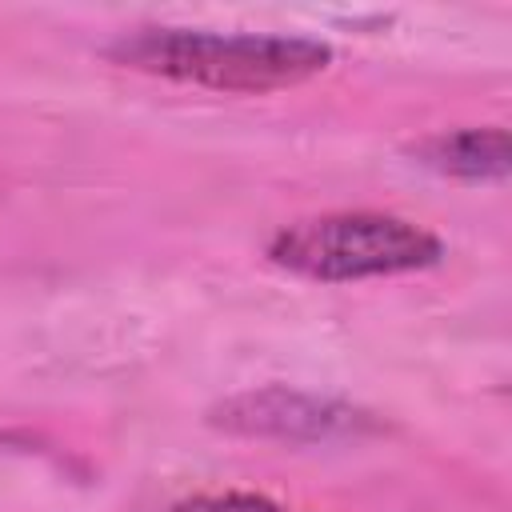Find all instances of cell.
<instances>
[{
    "label": "cell",
    "instance_id": "5",
    "mask_svg": "<svg viewBox=\"0 0 512 512\" xmlns=\"http://www.w3.org/2000/svg\"><path fill=\"white\" fill-rule=\"evenodd\" d=\"M172 512H292V508L256 492H204V496L180 500Z\"/></svg>",
    "mask_w": 512,
    "mask_h": 512
},
{
    "label": "cell",
    "instance_id": "2",
    "mask_svg": "<svg viewBox=\"0 0 512 512\" xmlns=\"http://www.w3.org/2000/svg\"><path fill=\"white\" fill-rule=\"evenodd\" d=\"M264 252L300 280L352 284L424 272L440 264L444 244L436 232L392 212H324L276 228Z\"/></svg>",
    "mask_w": 512,
    "mask_h": 512
},
{
    "label": "cell",
    "instance_id": "3",
    "mask_svg": "<svg viewBox=\"0 0 512 512\" xmlns=\"http://www.w3.org/2000/svg\"><path fill=\"white\" fill-rule=\"evenodd\" d=\"M212 424L224 432H236V436H264V440L300 444V440H328V436L352 432L364 424V416L348 404L272 384V388L240 392V396L216 404Z\"/></svg>",
    "mask_w": 512,
    "mask_h": 512
},
{
    "label": "cell",
    "instance_id": "1",
    "mask_svg": "<svg viewBox=\"0 0 512 512\" xmlns=\"http://www.w3.org/2000/svg\"><path fill=\"white\" fill-rule=\"evenodd\" d=\"M120 68L196 84L212 92H280L320 76L332 48L312 36L272 32H208V28H136L108 48Z\"/></svg>",
    "mask_w": 512,
    "mask_h": 512
},
{
    "label": "cell",
    "instance_id": "4",
    "mask_svg": "<svg viewBox=\"0 0 512 512\" xmlns=\"http://www.w3.org/2000/svg\"><path fill=\"white\" fill-rule=\"evenodd\" d=\"M408 156L448 180H468V184H500L508 176V132L500 124L484 128H452V132H432L416 144H408Z\"/></svg>",
    "mask_w": 512,
    "mask_h": 512
}]
</instances>
